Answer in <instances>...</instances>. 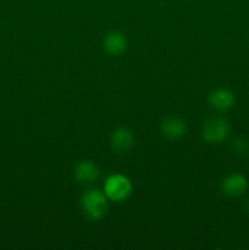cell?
<instances>
[{"mask_svg":"<svg viewBox=\"0 0 249 250\" xmlns=\"http://www.w3.org/2000/svg\"><path fill=\"white\" fill-rule=\"evenodd\" d=\"M248 188V181L241 173H229L222 180L221 189L228 197H239Z\"/></svg>","mask_w":249,"mask_h":250,"instance_id":"obj_8","label":"cell"},{"mask_svg":"<svg viewBox=\"0 0 249 250\" xmlns=\"http://www.w3.org/2000/svg\"><path fill=\"white\" fill-rule=\"evenodd\" d=\"M75 180L81 185H90L99 178L100 171L98 166L90 160L78 161L75 166Z\"/></svg>","mask_w":249,"mask_h":250,"instance_id":"obj_7","label":"cell"},{"mask_svg":"<svg viewBox=\"0 0 249 250\" xmlns=\"http://www.w3.org/2000/svg\"><path fill=\"white\" fill-rule=\"evenodd\" d=\"M134 146V134L127 127H120L115 129L110 136V146L112 151L122 154L128 151Z\"/></svg>","mask_w":249,"mask_h":250,"instance_id":"obj_4","label":"cell"},{"mask_svg":"<svg viewBox=\"0 0 249 250\" xmlns=\"http://www.w3.org/2000/svg\"><path fill=\"white\" fill-rule=\"evenodd\" d=\"M104 192L99 189H88L81 197V209L90 221L103 219L109 209V202Z\"/></svg>","mask_w":249,"mask_h":250,"instance_id":"obj_1","label":"cell"},{"mask_svg":"<svg viewBox=\"0 0 249 250\" xmlns=\"http://www.w3.org/2000/svg\"><path fill=\"white\" fill-rule=\"evenodd\" d=\"M103 45L109 55L120 56L126 53L128 43L124 33L119 31H110L105 34L103 39Z\"/></svg>","mask_w":249,"mask_h":250,"instance_id":"obj_5","label":"cell"},{"mask_svg":"<svg viewBox=\"0 0 249 250\" xmlns=\"http://www.w3.org/2000/svg\"><path fill=\"white\" fill-rule=\"evenodd\" d=\"M208 102H209L210 106H212L214 109L225 111L233 106L234 95L231 90L226 89V88H217V89L210 92Z\"/></svg>","mask_w":249,"mask_h":250,"instance_id":"obj_9","label":"cell"},{"mask_svg":"<svg viewBox=\"0 0 249 250\" xmlns=\"http://www.w3.org/2000/svg\"><path fill=\"white\" fill-rule=\"evenodd\" d=\"M160 132L167 139H181L187 133V124L175 116H167L161 121Z\"/></svg>","mask_w":249,"mask_h":250,"instance_id":"obj_6","label":"cell"},{"mask_svg":"<svg viewBox=\"0 0 249 250\" xmlns=\"http://www.w3.org/2000/svg\"><path fill=\"white\" fill-rule=\"evenodd\" d=\"M104 193L107 199L112 200V202H124L132 193L131 180L121 173H114L105 181Z\"/></svg>","mask_w":249,"mask_h":250,"instance_id":"obj_2","label":"cell"},{"mask_svg":"<svg viewBox=\"0 0 249 250\" xmlns=\"http://www.w3.org/2000/svg\"><path fill=\"white\" fill-rule=\"evenodd\" d=\"M229 134V125L222 117H211L202 126V137L209 143L217 144L225 141Z\"/></svg>","mask_w":249,"mask_h":250,"instance_id":"obj_3","label":"cell"}]
</instances>
